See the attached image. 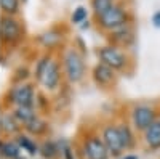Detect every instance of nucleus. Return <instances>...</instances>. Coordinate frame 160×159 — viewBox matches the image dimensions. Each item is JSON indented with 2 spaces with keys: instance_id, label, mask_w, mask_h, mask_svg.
<instances>
[{
  "instance_id": "f257e3e1",
  "label": "nucleus",
  "mask_w": 160,
  "mask_h": 159,
  "mask_svg": "<svg viewBox=\"0 0 160 159\" xmlns=\"http://www.w3.org/2000/svg\"><path fill=\"white\" fill-rule=\"evenodd\" d=\"M35 77L47 90H55L59 84V64L51 56H42L35 66Z\"/></svg>"
},
{
  "instance_id": "f03ea898",
  "label": "nucleus",
  "mask_w": 160,
  "mask_h": 159,
  "mask_svg": "<svg viewBox=\"0 0 160 159\" xmlns=\"http://www.w3.org/2000/svg\"><path fill=\"white\" fill-rule=\"evenodd\" d=\"M96 23L102 31L111 32L117 28H122V26H125V24H130L131 23V15L123 5L115 3L108 11H104L102 15L96 16Z\"/></svg>"
},
{
  "instance_id": "7ed1b4c3",
  "label": "nucleus",
  "mask_w": 160,
  "mask_h": 159,
  "mask_svg": "<svg viewBox=\"0 0 160 159\" xmlns=\"http://www.w3.org/2000/svg\"><path fill=\"white\" fill-rule=\"evenodd\" d=\"M62 64H64V72L66 77L71 82H80L85 74V63L83 56L75 50V48H68L62 55Z\"/></svg>"
},
{
  "instance_id": "20e7f679",
  "label": "nucleus",
  "mask_w": 160,
  "mask_h": 159,
  "mask_svg": "<svg viewBox=\"0 0 160 159\" xmlns=\"http://www.w3.org/2000/svg\"><path fill=\"white\" fill-rule=\"evenodd\" d=\"M157 111L154 106L148 103H139L136 106H133L131 109V124L133 129L138 132H146L155 121H157Z\"/></svg>"
},
{
  "instance_id": "39448f33",
  "label": "nucleus",
  "mask_w": 160,
  "mask_h": 159,
  "mask_svg": "<svg viewBox=\"0 0 160 159\" xmlns=\"http://www.w3.org/2000/svg\"><path fill=\"white\" fill-rule=\"evenodd\" d=\"M98 56H99V61L111 66L114 71H122L127 68V64L130 61L128 55L115 45H104L98 50Z\"/></svg>"
},
{
  "instance_id": "423d86ee",
  "label": "nucleus",
  "mask_w": 160,
  "mask_h": 159,
  "mask_svg": "<svg viewBox=\"0 0 160 159\" xmlns=\"http://www.w3.org/2000/svg\"><path fill=\"white\" fill-rule=\"evenodd\" d=\"M21 35H22L21 23L15 16H8V15L0 16V40L13 44V42H18Z\"/></svg>"
},
{
  "instance_id": "0eeeda50",
  "label": "nucleus",
  "mask_w": 160,
  "mask_h": 159,
  "mask_svg": "<svg viewBox=\"0 0 160 159\" xmlns=\"http://www.w3.org/2000/svg\"><path fill=\"white\" fill-rule=\"evenodd\" d=\"M101 138L106 145V148L109 150L111 156H122V153L125 151L123 150V143H122V138H120V134H118V127L117 124H108L104 125L102 132H101Z\"/></svg>"
},
{
  "instance_id": "6e6552de",
  "label": "nucleus",
  "mask_w": 160,
  "mask_h": 159,
  "mask_svg": "<svg viewBox=\"0 0 160 159\" xmlns=\"http://www.w3.org/2000/svg\"><path fill=\"white\" fill-rule=\"evenodd\" d=\"M8 98H10V103L16 104V106H29V108H34V103H35L34 87L31 84H19L8 92Z\"/></svg>"
},
{
  "instance_id": "1a4fd4ad",
  "label": "nucleus",
  "mask_w": 160,
  "mask_h": 159,
  "mask_svg": "<svg viewBox=\"0 0 160 159\" xmlns=\"http://www.w3.org/2000/svg\"><path fill=\"white\" fill-rule=\"evenodd\" d=\"M82 151H83L85 159H109V156H111L102 138L96 137V135H91V137L85 138Z\"/></svg>"
},
{
  "instance_id": "9d476101",
  "label": "nucleus",
  "mask_w": 160,
  "mask_h": 159,
  "mask_svg": "<svg viewBox=\"0 0 160 159\" xmlns=\"http://www.w3.org/2000/svg\"><path fill=\"white\" fill-rule=\"evenodd\" d=\"M109 42L118 48H128L135 42V28L130 24H125L122 28H117L109 32Z\"/></svg>"
},
{
  "instance_id": "9b49d317",
  "label": "nucleus",
  "mask_w": 160,
  "mask_h": 159,
  "mask_svg": "<svg viewBox=\"0 0 160 159\" xmlns=\"http://www.w3.org/2000/svg\"><path fill=\"white\" fill-rule=\"evenodd\" d=\"M93 79L99 87H112L117 82V74L111 66L104 64V63H98L95 68H93Z\"/></svg>"
},
{
  "instance_id": "f8f14e48",
  "label": "nucleus",
  "mask_w": 160,
  "mask_h": 159,
  "mask_svg": "<svg viewBox=\"0 0 160 159\" xmlns=\"http://www.w3.org/2000/svg\"><path fill=\"white\" fill-rule=\"evenodd\" d=\"M21 124L18 122V119L15 117L13 113H2L0 114V132L7 135H13L19 132Z\"/></svg>"
},
{
  "instance_id": "ddd939ff",
  "label": "nucleus",
  "mask_w": 160,
  "mask_h": 159,
  "mask_svg": "<svg viewBox=\"0 0 160 159\" xmlns=\"http://www.w3.org/2000/svg\"><path fill=\"white\" fill-rule=\"evenodd\" d=\"M144 134V141L151 150H158L160 148V122L155 121Z\"/></svg>"
},
{
  "instance_id": "4468645a",
  "label": "nucleus",
  "mask_w": 160,
  "mask_h": 159,
  "mask_svg": "<svg viewBox=\"0 0 160 159\" xmlns=\"http://www.w3.org/2000/svg\"><path fill=\"white\" fill-rule=\"evenodd\" d=\"M118 127V134H120V138H122V143H123V150H131L133 146L136 145V138H135V134L130 127V124L127 122H120L117 124Z\"/></svg>"
},
{
  "instance_id": "2eb2a0df",
  "label": "nucleus",
  "mask_w": 160,
  "mask_h": 159,
  "mask_svg": "<svg viewBox=\"0 0 160 159\" xmlns=\"http://www.w3.org/2000/svg\"><path fill=\"white\" fill-rule=\"evenodd\" d=\"M0 154L7 159H18L21 154V148L16 141L3 140V141H0Z\"/></svg>"
},
{
  "instance_id": "dca6fc26",
  "label": "nucleus",
  "mask_w": 160,
  "mask_h": 159,
  "mask_svg": "<svg viewBox=\"0 0 160 159\" xmlns=\"http://www.w3.org/2000/svg\"><path fill=\"white\" fill-rule=\"evenodd\" d=\"M13 114H15V117L18 119V122L26 125V124H29L32 119L37 117L34 108H29V106H16L15 111H13Z\"/></svg>"
},
{
  "instance_id": "f3484780",
  "label": "nucleus",
  "mask_w": 160,
  "mask_h": 159,
  "mask_svg": "<svg viewBox=\"0 0 160 159\" xmlns=\"http://www.w3.org/2000/svg\"><path fill=\"white\" fill-rule=\"evenodd\" d=\"M16 143L19 145L21 150L28 151L29 154H35V153L40 150V148L37 146V143H35L31 137H28V135H19V137L16 138Z\"/></svg>"
},
{
  "instance_id": "a211bd4d",
  "label": "nucleus",
  "mask_w": 160,
  "mask_h": 159,
  "mask_svg": "<svg viewBox=\"0 0 160 159\" xmlns=\"http://www.w3.org/2000/svg\"><path fill=\"white\" fill-rule=\"evenodd\" d=\"M24 129L29 132V134H32V135H42L43 132L47 130V122L45 121H42L38 116L35 117V119H32V121L29 122V124H26L24 125Z\"/></svg>"
},
{
  "instance_id": "6ab92c4d",
  "label": "nucleus",
  "mask_w": 160,
  "mask_h": 159,
  "mask_svg": "<svg viewBox=\"0 0 160 159\" xmlns=\"http://www.w3.org/2000/svg\"><path fill=\"white\" fill-rule=\"evenodd\" d=\"M62 39V35L58 32V31H48V32H43L42 35L38 37V40L42 42V45H45V47H55L59 40Z\"/></svg>"
},
{
  "instance_id": "aec40b11",
  "label": "nucleus",
  "mask_w": 160,
  "mask_h": 159,
  "mask_svg": "<svg viewBox=\"0 0 160 159\" xmlns=\"http://www.w3.org/2000/svg\"><path fill=\"white\" fill-rule=\"evenodd\" d=\"M0 10L3 11V15L15 16L19 11V0H0Z\"/></svg>"
},
{
  "instance_id": "412c9836",
  "label": "nucleus",
  "mask_w": 160,
  "mask_h": 159,
  "mask_svg": "<svg viewBox=\"0 0 160 159\" xmlns=\"http://www.w3.org/2000/svg\"><path fill=\"white\" fill-rule=\"evenodd\" d=\"M114 5H115V0H91V8L96 16L102 15L104 11H108Z\"/></svg>"
},
{
  "instance_id": "4be33fe9",
  "label": "nucleus",
  "mask_w": 160,
  "mask_h": 159,
  "mask_svg": "<svg viewBox=\"0 0 160 159\" xmlns=\"http://www.w3.org/2000/svg\"><path fill=\"white\" fill-rule=\"evenodd\" d=\"M40 153L45 159H55L59 153V148L56 146V143L53 141H45L42 146H40Z\"/></svg>"
},
{
  "instance_id": "5701e85b",
  "label": "nucleus",
  "mask_w": 160,
  "mask_h": 159,
  "mask_svg": "<svg viewBox=\"0 0 160 159\" xmlns=\"http://www.w3.org/2000/svg\"><path fill=\"white\" fill-rule=\"evenodd\" d=\"M87 16H88V11H87V8L85 7H77L75 10H74V13H72V23H75V24H80V23H83L85 19H87Z\"/></svg>"
},
{
  "instance_id": "b1692460",
  "label": "nucleus",
  "mask_w": 160,
  "mask_h": 159,
  "mask_svg": "<svg viewBox=\"0 0 160 159\" xmlns=\"http://www.w3.org/2000/svg\"><path fill=\"white\" fill-rule=\"evenodd\" d=\"M59 153H61L62 159H75V157H74V151L71 150V146H69L68 143H62V145H61Z\"/></svg>"
},
{
  "instance_id": "393cba45",
  "label": "nucleus",
  "mask_w": 160,
  "mask_h": 159,
  "mask_svg": "<svg viewBox=\"0 0 160 159\" xmlns=\"http://www.w3.org/2000/svg\"><path fill=\"white\" fill-rule=\"evenodd\" d=\"M152 24L155 26V28H160V10L152 15Z\"/></svg>"
},
{
  "instance_id": "a878e982",
  "label": "nucleus",
  "mask_w": 160,
  "mask_h": 159,
  "mask_svg": "<svg viewBox=\"0 0 160 159\" xmlns=\"http://www.w3.org/2000/svg\"><path fill=\"white\" fill-rule=\"evenodd\" d=\"M120 159H139L136 154H125L123 157H120Z\"/></svg>"
},
{
  "instance_id": "bb28decb",
  "label": "nucleus",
  "mask_w": 160,
  "mask_h": 159,
  "mask_svg": "<svg viewBox=\"0 0 160 159\" xmlns=\"http://www.w3.org/2000/svg\"><path fill=\"white\" fill-rule=\"evenodd\" d=\"M157 121H158V122H160V113H158V117H157Z\"/></svg>"
}]
</instances>
